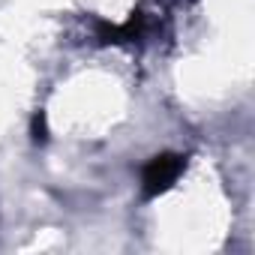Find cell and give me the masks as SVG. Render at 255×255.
Returning a JSON list of instances; mask_svg holds the SVG:
<instances>
[{
	"label": "cell",
	"instance_id": "1",
	"mask_svg": "<svg viewBox=\"0 0 255 255\" xmlns=\"http://www.w3.org/2000/svg\"><path fill=\"white\" fill-rule=\"evenodd\" d=\"M183 168H186V156H180V153H159V156H153L144 165V171H141V189H144V195L153 198V195L171 189V183H177V177L183 174Z\"/></svg>",
	"mask_w": 255,
	"mask_h": 255
},
{
	"label": "cell",
	"instance_id": "2",
	"mask_svg": "<svg viewBox=\"0 0 255 255\" xmlns=\"http://www.w3.org/2000/svg\"><path fill=\"white\" fill-rule=\"evenodd\" d=\"M30 132H33V141H36V144H45V141H48V123H45V114H42V111L33 117Z\"/></svg>",
	"mask_w": 255,
	"mask_h": 255
}]
</instances>
